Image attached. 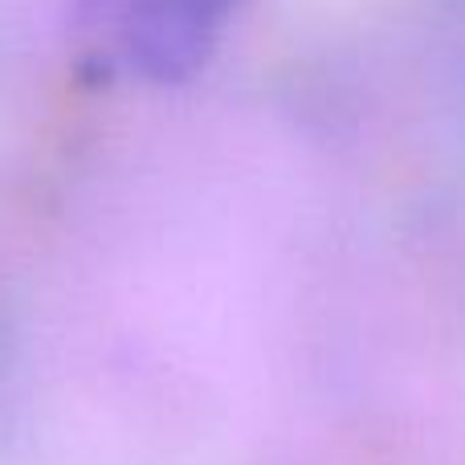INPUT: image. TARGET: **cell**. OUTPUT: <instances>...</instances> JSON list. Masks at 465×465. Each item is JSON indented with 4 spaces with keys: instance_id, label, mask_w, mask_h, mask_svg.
<instances>
[{
    "instance_id": "obj_1",
    "label": "cell",
    "mask_w": 465,
    "mask_h": 465,
    "mask_svg": "<svg viewBox=\"0 0 465 465\" xmlns=\"http://www.w3.org/2000/svg\"><path fill=\"white\" fill-rule=\"evenodd\" d=\"M103 21L131 65L176 78L209 54L221 0H103Z\"/></svg>"
}]
</instances>
